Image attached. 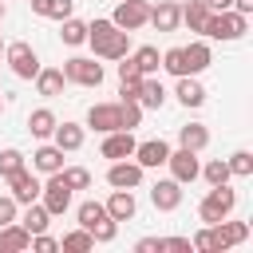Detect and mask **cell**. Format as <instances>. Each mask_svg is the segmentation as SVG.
I'll use <instances>...</instances> for the list:
<instances>
[{
  "instance_id": "cell-35",
  "label": "cell",
  "mask_w": 253,
  "mask_h": 253,
  "mask_svg": "<svg viewBox=\"0 0 253 253\" xmlns=\"http://www.w3.org/2000/svg\"><path fill=\"white\" fill-rule=\"evenodd\" d=\"M225 166H229L233 178H249V174H253V154H249V150H233V154L225 158Z\"/></svg>"
},
{
  "instance_id": "cell-20",
  "label": "cell",
  "mask_w": 253,
  "mask_h": 253,
  "mask_svg": "<svg viewBox=\"0 0 253 253\" xmlns=\"http://www.w3.org/2000/svg\"><path fill=\"white\" fill-rule=\"evenodd\" d=\"M162 103H166V87H162V79L142 75V83H138V107H142V111H158Z\"/></svg>"
},
{
  "instance_id": "cell-32",
  "label": "cell",
  "mask_w": 253,
  "mask_h": 253,
  "mask_svg": "<svg viewBox=\"0 0 253 253\" xmlns=\"http://www.w3.org/2000/svg\"><path fill=\"white\" fill-rule=\"evenodd\" d=\"M206 16H210V8H206V0H190V4H182V24H186L190 32H202V24H206Z\"/></svg>"
},
{
  "instance_id": "cell-38",
  "label": "cell",
  "mask_w": 253,
  "mask_h": 253,
  "mask_svg": "<svg viewBox=\"0 0 253 253\" xmlns=\"http://www.w3.org/2000/svg\"><path fill=\"white\" fill-rule=\"evenodd\" d=\"M59 174H63V182H67L71 190H87V186H91V174H87L83 166H63Z\"/></svg>"
},
{
  "instance_id": "cell-10",
  "label": "cell",
  "mask_w": 253,
  "mask_h": 253,
  "mask_svg": "<svg viewBox=\"0 0 253 253\" xmlns=\"http://www.w3.org/2000/svg\"><path fill=\"white\" fill-rule=\"evenodd\" d=\"M150 202H154V210L174 213V210L182 206V182H174V178H158V182L150 186Z\"/></svg>"
},
{
  "instance_id": "cell-12",
  "label": "cell",
  "mask_w": 253,
  "mask_h": 253,
  "mask_svg": "<svg viewBox=\"0 0 253 253\" xmlns=\"http://www.w3.org/2000/svg\"><path fill=\"white\" fill-rule=\"evenodd\" d=\"M40 178L32 174V170H16L12 178H8V194L16 198V206H28V202H36L40 198Z\"/></svg>"
},
{
  "instance_id": "cell-19",
  "label": "cell",
  "mask_w": 253,
  "mask_h": 253,
  "mask_svg": "<svg viewBox=\"0 0 253 253\" xmlns=\"http://www.w3.org/2000/svg\"><path fill=\"white\" fill-rule=\"evenodd\" d=\"M213 233H217V245H221V253H225V249H233V245H241V241L249 237V225L221 217V221H213Z\"/></svg>"
},
{
  "instance_id": "cell-7",
  "label": "cell",
  "mask_w": 253,
  "mask_h": 253,
  "mask_svg": "<svg viewBox=\"0 0 253 253\" xmlns=\"http://www.w3.org/2000/svg\"><path fill=\"white\" fill-rule=\"evenodd\" d=\"M146 20H150V4L146 0H119V8L111 16V24L123 28V32H138Z\"/></svg>"
},
{
  "instance_id": "cell-1",
  "label": "cell",
  "mask_w": 253,
  "mask_h": 253,
  "mask_svg": "<svg viewBox=\"0 0 253 253\" xmlns=\"http://www.w3.org/2000/svg\"><path fill=\"white\" fill-rule=\"evenodd\" d=\"M87 43L99 59H123L130 51V32L115 28L111 20H91L87 24Z\"/></svg>"
},
{
  "instance_id": "cell-4",
  "label": "cell",
  "mask_w": 253,
  "mask_h": 253,
  "mask_svg": "<svg viewBox=\"0 0 253 253\" xmlns=\"http://www.w3.org/2000/svg\"><path fill=\"white\" fill-rule=\"evenodd\" d=\"M59 71H63L67 83H79V87H99V83H103V63H95V59H87V55H71Z\"/></svg>"
},
{
  "instance_id": "cell-39",
  "label": "cell",
  "mask_w": 253,
  "mask_h": 253,
  "mask_svg": "<svg viewBox=\"0 0 253 253\" xmlns=\"http://www.w3.org/2000/svg\"><path fill=\"white\" fill-rule=\"evenodd\" d=\"M162 67L178 79V75H186V63H182V47H170V51H162Z\"/></svg>"
},
{
  "instance_id": "cell-49",
  "label": "cell",
  "mask_w": 253,
  "mask_h": 253,
  "mask_svg": "<svg viewBox=\"0 0 253 253\" xmlns=\"http://www.w3.org/2000/svg\"><path fill=\"white\" fill-rule=\"evenodd\" d=\"M0 20H4V0H0Z\"/></svg>"
},
{
  "instance_id": "cell-8",
  "label": "cell",
  "mask_w": 253,
  "mask_h": 253,
  "mask_svg": "<svg viewBox=\"0 0 253 253\" xmlns=\"http://www.w3.org/2000/svg\"><path fill=\"white\" fill-rule=\"evenodd\" d=\"M166 166H170V178H174V182H182V186H190V182L198 178V170H202V162H198V150H186V146L170 150Z\"/></svg>"
},
{
  "instance_id": "cell-25",
  "label": "cell",
  "mask_w": 253,
  "mask_h": 253,
  "mask_svg": "<svg viewBox=\"0 0 253 253\" xmlns=\"http://www.w3.org/2000/svg\"><path fill=\"white\" fill-rule=\"evenodd\" d=\"M28 233H43L47 225H51V213L43 210V202H28V210H24V217H16Z\"/></svg>"
},
{
  "instance_id": "cell-42",
  "label": "cell",
  "mask_w": 253,
  "mask_h": 253,
  "mask_svg": "<svg viewBox=\"0 0 253 253\" xmlns=\"http://www.w3.org/2000/svg\"><path fill=\"white\" fill-rule=\"evenodd\" d=\"M32 249H36V253H55V249H59V241H55V237H47V229H43V233H32Z\"/></svg>"
},
{
  "instance_id": "cell-18",
  "label": "cell",
  "mask_w": 253,
  "mask_h": 253,
  "mask_svg": "<svg viewBox=\"0 0 253 253\" xmlns=\"http://www.w3.org/2000/svg\"><path fill=\"white\" fill-rule=\"evenodd\" d=\"M103 206H107V213H111L115 221H130V217L138 213V202H134V190H115V194H111V198H107Z\"/></svg>"
},
{
  "instance_id": "cell-14",
  "label": "cell",
  "mask_w": 253,
  "mask_h": 253,
  "mask_svg": "<svg viewBox=\"0 0 253 253\" xmlns=\"http://www.w3.org/2000/svg\"><path fill=\"white\" fill-rule=\"evenodd\" d=\"M134 134L130 130H111V134H103V146H99V154L103 158H111V162H119V158H130L134 154Z\"/></svg>"
},
{
  "instance_id": "cell-24",
  "label": "cell",
  "mask_w": 253,
  "mask_h": 253,
  "mask_svg": "<svg viewBox=\"0 0 253 253\" xmlns=\"http://www.w3.org/2000/svg\"><path fill=\"white\" fill-rule=\"evenodd\" d=\"M51 138H55L59 150H79V146H83V126H79V123H55Z\"/></svg>"
},
{
  "instance_id": "cell-11",
  "label": "cell",
  "mask_w": 253,
  "mask_h": 253,
  "mask_svg": "<svg viewBox=\"0 0 253 253\" xmlns=\"http://www.w3.org/2000/svg\"><path fill=\"white\" fill-rule=\"evenodd\" d=\"M142 170H158V166H166V158H170V146L162 142V138H146V142H138L134 146V154H130Z\"/></svg>"
},
{
  "instance_id": "cell-17",
  "label": "cell",
  "mask_w": 253,
  "mask_h": 253,
  "mask_svg": "<svg viewBox=\"0 0 253 253\" xmlns=\"http://www.w3.org/2000/svg\"><path fill=\"white\" fill-rule=\"evenodd\" d=\"M24 249H32V233L20 221L0 225V253H24Z\"/></svg>"
},
{
  "instance_id": "cell-13",
  "label": "cell",
  "mask_w": 253,
  "mask_h": 253,
  "mask_svg": "<svg viewBox=\"0 0 253 253\" xmlns=\"http://www.w3.org/2000/svg\"><path fill=\"white\" fill-rule=\"evenodd\" d=\"M87 126L99 130V134L123 130V123H119V103H95V107L87 111Z\"/></svg>"
},
{
  "instance_id": "cell-46",
  "label": "cell",
  "mask_w": 253,
  "mask_h": 253,
  "mask_svg": "<svg viewBox=\"0 0 253 253\" xmlns=\"http://www.w3.org/2000/svg\"><path fill=\"white\" fill-rule=\"evenodd\" d=\"M134 253H162V237H142L134 245Z\"/></svg>"
},
{
  "instance_id": "cell-43",
  "label": "cell",
  "mask_w": 253,
  "mask_h": 253,
  "mask_svg": "<svg viewBox=\"0 0 253 253\" xmlns=\"http://www.w3.org/2000/svg\"><path fill=\"white\" fill-rule=\"evenodd\" d=\"M71 8H75V0H51L47 4V20H67Z\"/></svg>"
},
{
  "instance_id": "cell-30",
  "label": "cell",
  "mask_w": 253,
  "mask_h": 253,
  "mask_svg": "<svg viewBox=\"0 0 253 253\" xmlns=\"http://www.w3.org/2000/svg\"><path fill=\"white\" fill-rule=\"evenodd\" d=\"M59 24H63V28H59V40H63V43H71V47L87 43V24H83V20L67 16V20H59Z\"/></svg>"
},
{
  "instance_id": "cell-47",
  "label": "cell",
  "mask_w": 253,
  "mask_h": 253,
  "mask_svg": "<svg viewBox=\"0 0 253 253\" xmlns=\"http://www.w3.org/2000/svg\"><path fill=\"white\" fill-rule=\"evenodd\" d=\"M229 8H233V12H241V16H253V0H233Z\"/></svg>"
},
{
  "instance_id": "cell-40",
  "label": "cell",
  "mask_w": 253,
  "mask_h": 253,
  "mask_svg": "<svg viewBox=\"0 0 253 253\" xmlns=\"http://www.w3.org/2000/svg\"><path fill=\"white\" fill-rule=\"evenodd\" d=\"M91 237H95V241H103V245H107V241H115V237H119V221H115V217H103V221L91 229Z\"/></svg>"
},
{
  "instance_id": "cell-50",
  "label": "cell",
  "mask_w": 253,
  "mask_h": 253,
  "mask_svg": "<svg viewBox=\"0 0 253 253\" xmlns=\"http://www.w3.org/2000/svg\"><path fill=\"white\" fill-rule=\"evenodd\" d=\"M0 51H4V40H0Z\"/></svg>"
},
{
  "instance_id": "cell-2",
  "label": "cell",
  "mask_w": 253,
  "mask_h": 253,
  "mask_svg": "<svg viewBox=\"0 0 253 253\" xmlns=\"http://www.w3.org/2000/svg\"><path fill=\"white\" fill-rule=\"evenodd\" d=\"M245 24H249V16H241V12H233V8H225V12H210L206 24H202V36H206V40L233 43V40L245 36Z\"/></svg>"
},
{
  "instance_id": "cell-44",
  "label": "cell",
  "mask_w": 253,
  "mask_h": 253,
  "mask_svg": "<svg viewBox=\"0 0 253 253\" xmlns=\"http://www.w3.org/2000/svg\"><path fill=\"white\" fill-rule=\"evenodd\" d=\"M16 221V198L12 194H0V225Z\"/></svg>"
},
{
  "instance_id": "cell-23",
  "label": "cell",
  "mask_w": 253,
  "mask_h": 253,
  "mask_svg": "<svg viewBox=\"0 0 253 253\" xmlns=\"http://www.w3.org/2000/svg\"><path fill=\"white\" fill-rule=\"evenodd\" d=\"M32 170H40V174H55V170H63V150L51 142V146H36V154H32Z\"/></svg>"
},
{
  "instance_id": "cell-22",
  "label": "cell",
  "mask_w": 253,
  "mask_h": 253,
  "mask_svg": "<svg viewBox=\"0 0 253 253\" xmlns=\"http://www.w3.org/2000/svg\"><path fill=\"white\" fill-rule=\"evenodd\" d=\"M174 95H178V103H182V107H202V103H206V87L198 83V75H178Z\"/></svg>"
},
{
  "instance_id": "cell-41",
  "label": "cell",
  "mask_w": 253,
  "mask_h": 253,
  "mask_svg": "<svg viewBox=\"0 0 253 253\" xmlns=\"http://www.w3.org/2000/svg\"><path fill=\"white\" fill-rule=\"evenodd\" d=\"M138 79H142L138 63H134L130 55H123V59H119V83H138Z\"/></svg>"
},
{
  "instance_id": "cell-5",
  "label": "cell",
  "mask_w": 253,
  "mask_h": 253,
  "mask_svg": "<svg viewBox=\"0 0 253 253\" xmlns=\"http://www.w3.org/2000/svg\"><path fill=\"white\" fill-rule=\"evenodd\" d=\"M71 194H75V190H71V186L63 182V174L55 170V174L47 178V186L40 190V202H43V210H47L51 217H59V213L71 210Z\"/></svg>"
},
{
  "instance_id": "cell-51",
  "label": "cell",
  "mask_w": 253,
  "mask_h": 253,
  "mask_svg": "<svg viewBox=\"0 0 253 253\" xmlns=\"http://www.w3.org/2000/svg\"><path fill=\"white\" fill-rule=\"evenodd\" d=\"M0 115H4V103H0Z\"/></svg>"
},
{
  "instance_id": "cell-48",
  "label": "cell",
  "mask_w": 253,
  "mask_h": 253,
  "mask_svg": "<svg viewBox=\"0 0 253 253\" xmlns=\"http://www.w3.org/2000/svg\"><path fill=\"white\" fill-rule=\"evenodd\" d=\"M229 4H233V0H206V8H210V12H225Z\"/></svg>"
},
{
  "instance_id": "cell-27",
  "label": "cell",
  "mask_w": 253,
  "mask_h": 253,
  "mask_svg": "<svg viewBox=\"0 0 253 253\" xmlns=\"http://www.w3.org/2000/svg\"><path fill=\"white\" fill-rule=\"evenodd\" d=\"M55 123H59V119H55L47 107H40V111H32V115H28V130H32V138H51Z\"/></svg>"
},
{
  "instance_id": "cell-3",
  "label": "cell",
  "mask_w": 253,
  "mask_h": 253,
  "mask_svg": "<svg viewBox=\"0 0 253 253\" xmlns=\"http://www.w3.org/2000/svg\"><path fill=\"white\" fill-rule=\"evenodd\" d=\"M233 206H237V190H229V182H225V186H210V194L198 202V217H202L206 225H213V221L229 217Z\"/></svg>"
},
{
  "instance_id": "cell-36",
  "label": "cell",
  "mask_w": 253,
  "mask_h": 253,
  "mask_svg": "<svg viewBox=\"0 0 253 253\" xmlns=\"http://www.w3.org/2000/svg\"><path fill=\"white\" fill-rule=\"evenodd\" d=\"M190 245H194L198 253H221V245H217V233H213V225L198 229V233L190 237Z\"/></svg>"
},
{
  "instance_id": "cell-34",
  "label": "cell",
  "mask_w": 253,
  "mask_h": 253,
  "mask_svg": "<svg viewBox=\"0 0 253 253\" xmlns=\"http://www.w3.org/2000/svg\"><path fill=\"white\" fill-rule=\"evenodd\" d=\"M119 123H123V130H134V126L142 123V107H138V99H119Z\"/></svg>"
},
{
  "instance_id": "cell-29",
  "label": "cell",
  "mask_w": 253,
  "mask_h": 253,
  "mask_svg": "<svg viewBox=\"0 0 253 253\" xmlns=\"http://www.w3.org/2000/svg\"><path fill=\"white\" fill-rule=\"evenodd\" d=\"M59 249H67V253H91L95 249V237L79 225V229H71V233H63V241H59Z\"/></svg>"
},
{
  "instance_id": "cell-21",
  "label": "cell",
  "mask_w": 253,
  "mask_h": 253,
  "mask_svg": "<svg viewBox=\"0 0 253 253\" xmlns=\"http://www.w3.org/2000/svg\"><path fill=\"white\" fill-rule=\"evenodd\" d=\"M63 87H67V79H63V71H59V67H40V71H36V91H40L43 99L63 95Z\"/></svg>"
},
{
  "instance_id": "cell-15",
  "label": "cell",
  "mask_w": 253,
  "mask_h": 253,
  "mask_svg": "<svg viewBox=\"0 0 253 253\" xmlns=\"http://www.w3.org/2000/svg\"><path fill=\"white\" fill-rule=\"evenodd\" d=\"M182 63H186V75H202V71L213 63L210 43H206V40H190V43L182 47Z\"/></svg>"
},
{
  "instance_id": "cell-31",
  "label": "cell",
  "mask_w": 253,
  "mask_h": 253,
  "mask_svg": "<svg viewBox=\"0 0 253 253\" xmlns=\"http://www.w3.org/2000/svg\"><path fill=\"white\" fill-rule=\"evenodd\" d=\"M130 59L138 63V71H142V75H154V71L162 67V55H158V47H154V43H142Z\"/></svg>"
},
{
  "instance_id": "cell-37",
  "label": "cell",
  "mask_w": 253,
  "mask_h": 253,
  "mask_svg": "<svg viewBox=\"0 0 253 253\" xmlns=\"http://www.w3.org/2000/svg\"><path fill=\"white\" fill-rule=\"evenodd\" d=\"M16 170H24V154L16 150V146H8V150H0V178L8 182Z\"/></svg>"
},
{
  "instance_id": "cell-6",
  "label": "cell",
  "mask_w": 253,
  "mask_h": 253,
  "mask_svg": "<svg viewBox=\"0 0 253 253\" xmlns=\"http://www.w3.org/2000/svg\"><path fill=\"white\" fill-rule=\"evenodd\" d=\"M4 59H8L12 75H20V79H36V71L43 67L32 43H8V47H4Z\"/></svg>"
},
{
  "instance_id": "cell-28",
  "label": "cell",
  "mask_w": 253,
  "mask_h": 253,
  "mask_svg": "<svg viewBox=\"0 0 253 253\" xmlns=\"http://www.w3.org/2000/svg\"><path fill=\"white\" fill-rule=\"evenodd\" d=\"M75 217H79V225L91 233V229H95L103 217H111V213H107V206H103V202H83V206L75 210Z\"/></svg>"
},
{
  "instance_id": "cell-45",
  "label": "cell",
  "mask_w": 253,
  "mask_h": 253,
  "mask_svg": "<svg viewBox=\"0 0 253 253\" xmlns=\"http://www.w3.org/2000/svg\"><path fill=\"white\" fill-rule=\"evenodd\" d=\"M162 249L166 253H190L194 245H190V237H162Z\"/></svg>"
},
{
  "instance_id": "cell-16",
  "label": "cell",
  "mask_w": 253,
  "mask_h": 253,
  "mask_svg": "<svg viewBox=\"0 0 253 253\" xmlns=\"http://www.w3.org/2000/svg\"><path fill=\"white\" fill-rule=\"evenodd\" d=\"M146 24H154L158 32H174L178 24H182V4L178 0H158L154 8H150V20Z\"/></svg>"
},
{
  "instance_id": "cell-33",
  "label": "cell",
  "mask_w": 253,
  "mask_h": 253,
  "mask_svg": "<svg viewBox=\"0 0 253 253\" xmlns=\"http://www.w3.org/2000/svg\"><path fill=\"white\" fill-rule=\"evenodd\" d=\"M198 174H202L210 186H225V182L233 178V174H229V166H225V158H210V162H206Z\"/></svg>"
},
{
  "instance_id": "cell-9",
  "label": "cell",
  "mask_w": 253,
  "mask_h": 253,
  "mask_svg": "<svg viewBox=\"0 0 253 253\" xmlns=\"http://www.w3.org/2000/svg\"><path fill=\"white\" fill-rule=\"evenodd\" d=\"M107 182H111L115 190H138V186H142V166L130 162V158H119V162H111Z\"/></svg>"
},
{
  "instance_id": "cell-26",
  "label": "cell",
  "mask_w": 253,
  "mask_h": 253,
  "mask_svg": "<svg viewBox=\"0 0 253 253\" xmlns=\"http://www.w3.org/2000/svg\"><path fill=\"white\" fill-rule=\"evenodd\" d=\"M178 146H186V150H206V146H210V130H206L202 123H186V126L178 130Z\"/></svg>"
}]
</instances>
